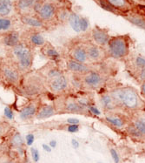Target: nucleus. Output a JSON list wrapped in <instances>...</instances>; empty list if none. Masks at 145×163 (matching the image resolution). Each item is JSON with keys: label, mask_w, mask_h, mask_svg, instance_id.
I'll list each match as a JSON object with an SVG mask.
<instances>
[{"label": "nucleus", "mask_w": 145, "mask_h": 163, "mask_svg": "<svg viewBox=\"0 0 145 163\" xmlns=\"http://www.w3.org/2000/svg\"><path fill=\"white\" fill-rule=\"evenodd\" d=\"M110 94L115 99L117 106H121L128 110L136 111L142 108L144 105L140 95H138V92L133 87L115 88Z\"/></svg>", "instance_id": "1"}, {"label": "nucleus", "mask_w": 145, "mask_h": 163, "mask_svg": "<svg viewBox=\"0 0 145 163\" xmlns=\"http://www.w3.org/2000/svg\"><path fill=\"white\" fill-rule=\"evenodd\" d=\"M106 49L108 57L116 60L124 59L129 54V38L127 36L110 37Z\"/></svg>", "instance_id": "2"}, {"label": "nucleus", "mask_w": 145, "mask_h": 163, "mask_svg": "<svg viewBox=\"0 0 145 163\" xmlns=\"http://www.w3.org/2000/svg\"><path fill=\"white\" fill-rule=\"evenodd\" d=\"M103 77L97 71H90L82 78V84L83 86L90 90H97L102 87L103 84Z\"/></svg>", "instance_id": "3"}, {"label": "nucleus", "mask_w": 145, "mask_h": 163, "mask_svg": "<svg viewBox=\"0 0 145 163\" xmlns=\"http://www.w3.org/2000/svg\"><path fill=\"white\" fill-rule=\"evenodd\" d=\"M88 60L91 63L100 62L106 56V52L102 47L98 46L96 44H90L86 46Z\"/></svg>", "instance_id": "4"}, {"label": "nucleus", "mask_w": 145, "mask_h": 163, "mask_svg": "<svg viewBox=\"0 0 145 163\" xmlns=\"http://www.w3.org/2000/svg\"><path fill=\"white\" fill-rule=\"evenodd\" d=\"M91 37L94 43L100 47H106L110 40V35L107 31L103 30L102 28L95 27L93 29L91 33Z\"/></svg>", "instance_id": "5"}, {"label": "nucleus", "mask_w": 145, "mask_h": 163, "mask_svg": "<svg viewBox=\"0 0 145 163\" xmlns=\"http://www.w3.org/2000/svg\"><path fill=\"white\" fill-rule=\"evenodd\" d=\"M67 67L69 71L72 72L74 73H78V74H85L90 71H91V68L88 65L74 60H70L68 61Z\"/></svg>", "instance_id": "6"}, {"label": "nucleus", "mask_w": 145, "mask_h": 163, "mask_svg": "<svg viewBox=\"0 0 145 163\" xmlns=\"http://www.w3.org/2000/svg\"><path fill=\"white\" fill-rule=\"evenodd\" d=\"M99 102L102 109H104L106 112H110L117 108L118 106L116 103L115 99L110 93H103L100 96Z\"/></svg>", "instance_id": "7"}, {"label": "nucleus", "mask_w": 145, "mask_h": 163, "mask_svg": "<svg viewBox=\"0 0 145 163\" xmlns=\"http://www.w3.org/2000/svg\"><path fill=\"white\" fill-rule=\"evenodd\" d=\"M71 57H72V60H76L78 62L86 64L89 61L88 56H87L86 46H84V45H76V47L73 48L72 52H71Z\"/></svg>", "instance_id": "8"}, {"label": "nucleus", "mask_w": 145, "mask_h": 163, "mask_svg": "<svg viewBox=\"0 0 145 163\" xmlns=\"http://www.w3.org/2000/svg\"><path fill=\"white\" fill-rule=\"evenodd\" d=\"M67 87H68V80L63 75L57 79H54L50 83V88L55 92H63Z\"/></svg>", "instance_id": "9"}, {"label": "nucleus", "mask_w": 145, "mask_h": 163, "mask_svg": "<svg viewBox=\"0 0 145 163\" xmlns=\"http://www.w3.org/2000/svg\"><path fill=\"white\" fill-rule=\"evenodd\" d=\"M17 58L19 60V62H20V65H21L22 67L24 68H29L31 65H32V53L28 51L25 48L22 50V52L17 55Z\"/></svg>", "instance_id": "10"}, {"label": "nucleus", "mask_w": 145, "mask_h": 163, "mask_svg": "<svg viewBox=\"0 0 145 163\" xmlns=\"http://www.w3.org/2000/svg\"><path fill=\"white\" fill-rule=\"evenodd\" d=\"M38 12L41 18H43L44 20H49L55 14V7L51 4H45L40 8Z\"/></svg>", "instance_id": "11"}, {"label": "nucleus", "mask_w": 145, "mask_h": 163, "mask_svg": "<svg viewBox=\"0 0 145 163\" xmlns=\"http://www.w3.org/2000/svg\"><path fill=\"white\" fill-rule=\"evenodd\" d=\"M104 119L109 124H110L117 128L124 127L125 126V123H126L125 120L122 117H120L118 115H115V114H107V115H105Z\"/></svg>", "instance_id": "12"}, {"label": "nucleus", "mask_w": 145, "mask_h": 163, "mask_svg": "<svg viewBox=\"0 0 145 163\" xmlns=\"http://www.w3.org/2000/svg\"><path fill=\"white\" fill-rule=\"evenodd\" d=\"M65 109L67 112L72 113V114H84L87 111L86 109L82 107L77 101H75V100L68 101L65 106Z\"/></svg>", "instance_id": "13"}, {"label": "nucleus", "mask_w": 145, "mask_h": 163, "mask_svg": "<svg viewBox=\"0 0 145 163\" xmlns=\"http://www.w3.org/2000/svg\"><path fill=\"white\" fill-rule=\"evenodd\" d=\"M36 112H37L36 107L33 106V105H29V106H27L26 107L22 109V111L20 112V118L22 120L30 119V118H32V116L35 115Z\"/></svg>", "instance_id": "14"}, {"label": "nucleus", "mask_w": 145, "mask_h": 163, "mask_svg": "<svg viewBox=\"0 0 145 163\" xmlns=\"http://www.w3.org/2000/svg\"><path fill=\"white\" fill-rule=\"evenodd\" d=\"M18 40H19L18 33H16V32H13V33H9L8 35H6V38L4 39V42L8 46L15 47L17 45V43H18Z\"/></svg>", "instance_id": "15"}, {"label": "nucleus", "mask_w": 145, "mask_h": 163, "mask_svg": "<svg viewBox=\"0 0 145 163\" xmlns=\"http://www.w3.org/2000/svg\"><path fill=\"white\" fill-rule=\"evenodd\" d=\"M80 18L77 14L71 13L69 15V22L70 26L75 31L76 33H80Z\"/></svg>", "instance_id": "16"}, {"label": "nucleus", "mask_w": 145, "mask_h": 163, "mask_svg": "<svg viewBox=\"0 0 145 163\" xmlns=\"http://www.w3.org/2000/svg\"><path fill=\"white\" fill-rule=\"evenodd\" d=\"M55 114V109L52 106H45L39 111L38 114V119H46L50 118Z\"/></svg>", "instance_id": "17"}, {"label": "nucleus", "mask_w": 145, "mask_h": 163, "mask_svg": "<svg viewBox=\"0 0 145 163\" xmlns=\"http://www.w3.org/2000/svg\"><path fill=\"white\" fill-rule=\"evenodd\" d=\"M4 76L6 79V80H8L11 83H16L17 81V80H18L17 72L11 69V68H6L4 70Z\"/></svg>", "instance_id": "18"}, {"label": "nucleus", "mask_w": 145, "mask_h": 163, "mask_svg": "<svg viewBox=\"0 0 145 163\" xmlns=\"http://www.w3.org/2000/svg\"><path fill=\"white\" fill-rule=\"evenodd\" d=\"M11 11V0H0V15H8Z\"/></svg>", "instance_id": "19"}, {"label": "nucleus", "mask_w": 145, "mask_h": 163, "mask_svg": "<svg viewBox=\"0 0 145 163\" xmlns=\"http://www.w3.org/2000/svg\"><path fill=\"white\" fill-rule=\"evenodd\" d=\"M127 19L129 20L130 23H132L133 25H135L136 26L143 29L145 30V19L141 17L137 16H128Z\"/></svg>", "instance_id": "20"}, {"label": "nucleus", "mask_w": 145, "mask_h": 163, "mask_svg": "<svg viewBox=\"0 0 145 163\" xmlns=\"http://www.w3.org/2000/svg\"><path fill=\"white\" fill-rule=\"evenodd\" d=\"M133 65L136 68V71L145 68V57L141 55H136L133 59Z\"/></svg>", "instance_id": "21"}, {"label": "nucleus", "mask_w": 145, "mask_h": 163, "mask_svg": "<svg viewBox=\"0 0 145 163\" xmlns=\"http://www.w3.org/2000/svg\"><path fill=\"white\" fill-rule=\"evenodd\" d=\"M22 21L24 24L27 25L33 26V27H40L42 26V22L34 17H22Z\"/></svg>", "instance_id": "22"}, {"label": "nucleus", "mask_w": 145, "mask_h": 163, "mask_svg": "<svg viewBox=\"0 0 145 163\" xmlns=\"http://www.w3.org/2000/svg\"><path fill=\"white\" fill-rule=\"evenodd\" d=\"M39 0H19L18 1V7L24 10V9H27L31 6H35L36 4H38Z\"/></svg>", "instance_id": "23"}, {"label": "nucleus", "mask_w": 145, "mask_h": 163, "mask_svg": "<svg viewBox=\"0 0 145 163\" xmlns=\"http://www.w3.org/2000/svg\"><path fill=\"white\" fill-rule=\"evenodd\" d=\"M108 3L110 6L114 7L115 9H122L126 6V1L125 0H107Z\"/></svg>", "instance_id": "24"}, {"label": "nucleus", "mask_w": 145, "mask_h": 163, "mask_svg": "<svg viewBox=\"0 0 145 163\" xmlns=\"http://www.w3.org/2000/svg\"><path fill=\"white\" fill-rule=\"evenodd\" d=\"M133 125L136 126V128L139 131L140 133H141L143 135L145 136V122L144 121H143V120H141L140 119L137 118L136 120H135L134 121H133Z\"/></svg>", "instance_id": "25"}, {"label": "nucleus", "mask_w": 145, "mask_h": 163, "mask_svg": "<svg viewBox=\"0 0 145 163\" xmlns=\"http://www.w3.org/2000/svg\"><path fill=\"white\" fill-rule=\"evenodd\" d=\"M127 131H128V133H129L130 135L132 136V137H136V138H141V137H143V134L140 133L139 131L137 130L136 128V126H135L133 124L132 125H130L129 126H128V128H127Z\"/></svg>", "instance_id": "26"}, {"label": "nucleus", "mask_w": 145, "mask_h": 163, "mask_svg": "<svg viewBox=\"0 0 145 163\" xmlns=\"http://www.w3.org/2000/svg\"><path fill=\"white\" fill-rule=\"evenodd\" d=\"M31 40L34 45H43L44 44V39L40 34H34L32 36Z\"/></svg>", "instance_id": "27"}, {"label": "nucleus", "mask_w": 145, "mask_h": 163, "mask_svg": "<svg viewBox=\"0 0 145 163\" xmlns=\"http://www.w3.org/2000/svg\"><path fill=\"white\" fill-rule=\"evenodd\" d=\"M11 20L7 18H0V31H6L11 27Z\"/></svg>", "instance_id": "28"}, {"label": "nucleus", "mask_w": 145, "mask_h": 163, "mask_svg": "<svg viewBox=\"0 0 145 163\" xmlns=\"http://www.w3.org/2000/svg\"><path fill=\"white\" fill-rule=\"evenodd\" d=\"M12 144L16 147H22L23 144H24V142H23V139H22L20 134L17 133L15 135L13 136L12 138Z\"/></svg>", "instance_id": "29"}, {"label": "nucleus", "mask_w": 145, "mask_h": 163, "mask_svg": "<svg viewBox=\"0 0 145 163\" xmlns=\"http://www.w3.org/2000/svg\"><path fill=\"white\" fill-rule=\"evenodd\" d=\"M99 5L102 7L103 10H106L108 11H111V12H115V8L110 6L108 3L107 0H99Z\"/></svg>", "instance_id": "30"}, {"label": "nucleus", "mask_w": 145, "mask_h": 163, "mask_svg": "<svg viewBox=\"0 0 145 163\" xmlns=\"http://www.w3.org/2000/svg\"><path fill=\"white\" fill-rule=\"evenodd\" d=\"M46 54L48 57H50V59H52L53 60H57L58 59H59V53L58 52V51L54 49V48H50L47 50Z\"/></svg>", "instance_id": "31"}, {"label": "nucleus", "mask_w": 145, "mask_h": 163, "mask_svg": "<svg viewBox=\"0 0 145 163\" xmlns=\"http://www.w3.org/2000/svg\"><path fill=\"white\" fill-rule=\"evenodd\" d=\"M90 23L89 20L85 17H81L80 18V31L81 32H85L89 28Z\"/></svg>", "instance_id": "32"}, {"label": "nucleus", "mask_w": 145, "mask_h": 163, "mask_svg": "<svg viewBox=\"0 0 145 163\" xmlns=\"http://www.w3.org/2000/svg\"><path fill=\"white\" fill-rule=\"evenodd\" d=\"M48 76L54 80V79H57V78H58V77L62 76V72H61L58 69L54 68V69H51L50 71L49 72Z\"/></svg>", "instance_id": "33"}, {"label": "nucleus", "mask_w": 145, "mask_h": 163, "mask_svg": "<svg viewBox=\"0 0 145 163\" xmlns=\"http://www.w3.org/2000/svg\"><path fill=\"white\" fill-rule=\"evenodd\" d=\"M88 112L91 114H92V115H95V116H99V115H101V114H102L101 111L97 108V107H95L94 105H91V106L89 107Z\"/></svg>", "instance_id": "34"}, {"label": "nucleus", "mask_w": 145, "mask_h": 163, "mask_svg": "<svg viewBox=\"0 0 145 163\" xmlns=\"http://www.w3.org/2000/svg\"><path fill=\"white\" fill-rule=\"evenodd\" d=\"M110 154H111V157H112L114 162L115 163L120 162V158H119L117 151L116 149H114V148H110Z\"/></svg>", "instance_id": "35"}, {"label": "nucleus", "mask_w": 145, "mask_h": 163, "mask_svg": "<svg viewBox=\"0 0 145 163\" xmlns=\"http://www.w3.org/2000/svg\"><path fill=\"white\" fill-rule=\"evenodd\" d=\"M136 77H137V80H139L141 83L145 81V68L143 69H141V70H137L136 71Z\"/></svg>", "instance_id": "36"}, {"label": "nucleus", "mask_w": 145, "mask_h": 163, "mask_svg": "<svg viewBox=\"0 0 145 163\" xmlns=\"http://www.w3.org/2000/svg\"><path fill=\"white\" fill-rule=\"evenodd\" d=\"M32 154L33 161L35 162H38V161H39L40 156H39V153H38V151L36 148H32Z\"/></svg>", "instance_id": "37"}, {"label": "nucleus", "mask_w": 145, "mask_h": 163, "mask_svg": "<svg viewBox=\"0 0 145 163\" xmlns=\"http://www.w3.org/2000/svg\"><path fill=\"white\" fill-rule=\"evenodd\" d=\"M67 131L70 133H76L79 131V125H70L67 127Z\"/></svg>", "instance_id": "38"}, {"label": "nucleus", "mask_w": 145, "mask_h": 163, "mask_svg": "<svg viewBox=\"0 0 145 163\" xmlns=\"http://www.w3.org/2000/svg\"><path fill=\"white\" fill-rule=\"evenodd\" d=\"M5 115H6L8 119H10V120L13 119V112L9 107H6L5 108Z\"/></svg>", "instance_id": "39"}, {"label": "nucleus", "mask_w": 145, "mask_h": 163, "mask_svg": "<svg viewBox=\"0 0 145 163\" xmlns=\"http://www.w3.org/2000/svg\"><path fill=\"white\" fill-rule=\"evenodd\" d=\"M26 142L28 146H32V143L34 142V135L32 134H28V135L26 136Z\"/></svg>", "instance_id": "40"}, {"label": "nucleus", "mask_w": 145, "mask_h": 163, "mask_svg": "<svg viewBox=\"0 0 145 163\" xmlns=\"http://www.w3.org/2000/svg\"><path fill=\"white\" fill-rule=\"evenodd\" d=\"M67 122L70 124V125H79L80 121L78 119H76V118H69L67 120Z\"/></svg>", "instance_id": "41"}, {"label": "nucleus", "mask_w": 145, "mask_h": 163, "mask_svg": "<svg viewBox=\"0 0 145 163\" xmlns=\"http://www.w3.org/2000/svg\"><path fill=\"white\" fill-rule=\"evenodd\" d=\"M140 94L141 96L144 97L145 98V81L143 82L141 84V87H140Z\"/></svg>", "instance_id": "42"}, {"label": "nucleus", "mask_w": 145, "mask_h": 163, "mask_svg": "<svg viewBox=\"0 0 145 163\" xmlns=\"http://www.w3.org/2000/svg\"><path fill=\"white\" fill-rule=\"evenodd\" d=\"M71 145H72V147H74V148H78L79 147V142H77L76 140H75V139H72Z\"/></svg>", "instance_id": "43"}, {"label": "nucleus", "mask_w": 145, "mask_h": 163, "mask_svg": "<svg viewBox=\"0 0 145 163\" xmlns=\"http://www.w3.org/2000/svg\"><path fill=\"white\" fill-rule=\"evenodd\" d=\"M43 148L44 151H46V152H51V147L48 146V145H46V144H43Z\"/></svg>", "instance_id": "44"}, {"label": "nucleus", "mask_w": 145, "mask_h": 163, "mask_svg": "<svg viewBox=\"0 0 145 163\" xmlns=\"http://www.w3.org/2000/svg\"><path fill=\"white\" fill-rule=\"evenodd\" d=\"M50 147H55L56 146H57V142L56 141H54V140H52V141H50V145H49Z\"/></svg>", "instance_id": "45"}, {"label": "nucleus", "mask_w": 145, "mask_h": 163, "mask_svg": "<svg viewBox=\"0 0 145 163\" xmlns=\"http://www.w3.org/2000/svg\"><path fill=\"white\" fill-rule=\"evenodd\" d=\"M138 119H140L141 120H143V121H144L145 122V112H143V113L142 114L141 117H140V118H138Z\"/></svg>", "instance_id": "46"}, {"label": "nucleus", "mask_w": 145, "mask_h": 163, "mask_svg": "<svg viewBox=\"0 0 145 163\" xmlns=\"http://www.w3.org/2000/svg\"><path fill=\"white\" fill-rule=\"evenodd\" d=\"M2 134H3V127L0 126V135H1Z\"/></svg>", "instance_id": "47"}, {"label": "nucleus", "mask_w": 145, "mask_h": 163, "mask_svg": "<svg viewBox=\"0 0 145 163\" xmlns=\"http://www.w3.org/2000/svg\"><path fill=\"white\" fill-rule=\"evenodd\" d=\"M3 163H14V162H12L11 161H4Z\"/></svg>", "instance_id": "48"}, {"label": "nucleus", "mask_w": 145, "mask_h": 163, "mask_svg": "<svg viewBox=\"0 0 145 163\" xmlns=\"http://www.w3.org/2000/svg\"><path fill=\"white\" fill-rule=\"evenodd\" d=\"M58 1H63V0H58Z\"/></svg>", "instance_id": "49"}, {"label": "nucleus", "mask_w": 145, "mask_h": 163, "mask_svg": "<svg viewBox=\"0 0 145 163\" xmlns=\"http://www.w3.org/2000/svg\"><path fill=\"white\" fill-rule=\"evenodd\" d=\"M97 163H101V162H97Z\"/></svg>", "instance_id": "50"}]
</instances>
